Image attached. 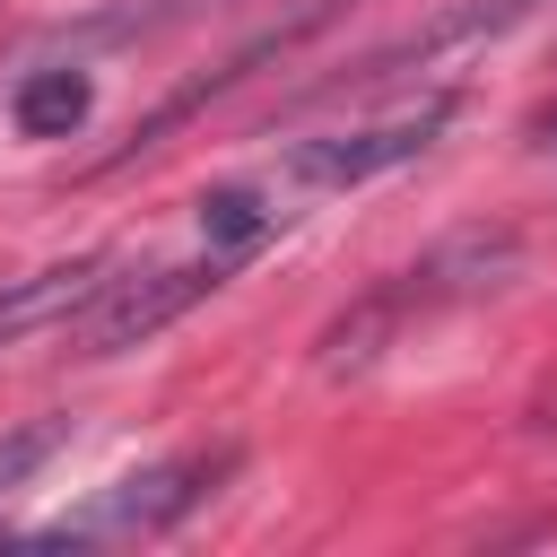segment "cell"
Instances as JSON below:
<instances>
[{"label": "cell", "instance_id": "6da1fadb", "mask_svg": "<svg viewBox=\"0 0 557 557\" xmlns=\"http://www.w3.org/2000/svg\"><path fill=\"white\" fill-rule=\"evenodd\" d=\"M505 261H513V235H453V244H435L426 261L392 270L357 313H339V322L322 331V366H331V374H348V366L383 357L392 339H409V322H426V313L470 305L479 287H496V270H505Z\"/></svg>", "mask_w": 557, "mask_h": 557}, {"label": "cell", "instance_id": "7a4b0ae2", "mask_svg": "<svg viewBox=\"0 0 557 557\" xmlns=\"http://www.w3.org/2000/svg\"><path fill=\"white\" fill-rule=\"evenodd\" d=\"M235 470V444H200V453H165L148 470H122L104 479L87 505H70L61 522H35V531H0V540H52V548H96V540H157L174 531L183 513H200L218 496V479Z\"/></svg>", "mask_w": 557, "mask_h": 557}, {"label": "cell", "instance_id": "3957f363", "mask_svg": "<svg viewBox=\"0 0 557 557\" xmlns=\"http://www.w3.org/2000/svg\"><path fill=\"white\" fill-rule=\"evenodd\" d=\"M235 261L226 252H209L200 244V261H157V270H104V287L61 322L70 339H78V357H122V348H139V339H157L165 322H183L218 278H226Z\"/></svg>", "mask_w": 557, "mask_h": 557}, {"label": "cell", "instance_id": "277c9868", "mask_svg": "<svg viewBox=\"0 0 557 557\" xmlns=\"http://www.w3.org/2000/svg\"><path fill=\"white\" fill-rule=\"evenodd\" d=\"M444 122H453V87H426V96H409V104L374 113V122H348V131L296 139L287 174H296V183H313V191H357V183H374V174L409 165L418 148H435V131H444Z\"/></svg>", "mask_w": 557, "mask_h": 557}, {"label": "cell", "instance_id": "5b68a950", "mask_svg": "<svg viewBox=\"0 0 557 557\" xmlns=\"http://www.w3.org/2000/svg\"><path fill=\"white\" fill-rule=\"evenodd\" d=\"M104 252H78V261H52V270H26V278H0V348L35 339V331H61L96 287H104Z\"/></svg>", "mask_w": 557, "mask_h": 557}, {"label": "cell", "instance_id": "8992f818", "mask_svg": "<svg viewBox=\"0 0 557 557\" xmlns=\"http://www.w3.org/2000/svg\"><path fill=\"white\" fill-rule=\"evenodd\" d=\"M278 218H287V209H278L261 183H218V191H200V244L226 252V261L261 252V244L278 235Z\"/></svg>", "mask_w": 557, "mask_h": 557}, {"label": "cell", "instance_id": "52a82bcc", "mask_svg": "<svg viewBox=\"0 0 557 557\" xmlns=\"http://www.w3.org/2000/svg\"><path fill=\"white\" fill-rule=\"evenodd\" d=\"M87 104H96L87 70H26L17 96H9V122H17L26 139H70V131L87 122Z\"/></svg>", "mask_w": 557, "mask_h": 557}, {"label": "cell", "instance_id": "ba28073f", "mask_svg": "<svg viewBox=\"0 0 557 557\" xmlns=\"http://www.w3.org/2000/svg\"><path fill=\"white\" fill-rule=\"evenodd\" d=\"M61 444V426H17V435H0V496L9 487H26L35 470H44V453Z\"/></svg>", "mask_w": 557, "mask_h": 557}]
</instances>
